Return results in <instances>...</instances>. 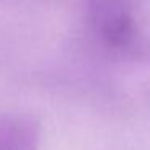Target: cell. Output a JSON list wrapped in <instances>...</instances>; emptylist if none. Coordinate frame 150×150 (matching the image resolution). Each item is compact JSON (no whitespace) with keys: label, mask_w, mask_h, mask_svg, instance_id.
<instances>
[{"label":"cell","mask_w":150,"mask_h":150,"mask_svg":"<svg viewBox=\"0 0 150 150\" xmlns=\"http://www.w3.org/2000/svg\"><path fill=\"white\" fill-rule=\"evenodd\" d=\"M144 0H87L89 23L95 36L113 49H124L137 36Z\"/></svg>","instance_id":"6da1fadb"},{"label":"cell","mask_w":150,"mask_h":150,"mask_svg":"<svg viewBox=\"0 0 150 150\" xmlns=\"http://www.w3.org/2000/svg\"><path fill=\"white\" fill-rule=\"evenodd\" d=\"M39 121L28 113L0 116V150H39Z\"/></svg>","instance_id":"7a4b0ae2"}]
</instances>
